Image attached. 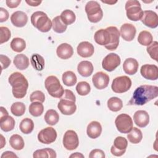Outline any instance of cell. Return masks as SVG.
Wrapping results in <instances>:
<instances>
[{"instance_id": "cell-1", "label": "cell", "mask_w": 158, "mask_h": 158, "mask_svg": "<svg viewBox=\"0 0 158 158\" xmlns=\"http://www.w3.org/2000/svg\"><path fill=\"white\" fill-rule=\"evenodd\" d=\"M120 32L115 27H109L100 29L94 33V38L96 43L110 51L115 50L119 44Z\"/></svg>"}, {"instance_id": "cell-2", "label": "cell", "mask_w": 158, "mask_h": 158, "mask_svg": "<svg viewBox=\"0 0 158 158\" xmlns=\"http://www.w3.org/2000/svg\"><path fill=\"white\" fill-rule=\"evenodd\" d=\"M158 96V87L143 85L138 87L128 104L129 105L143 106Z\"/></svg>"}, {"instance_id": "cell-3", "label": "cell", "mask_w": 158, "mask_h": 158, "mask_svg": "<svg viewBox=\"0 0 158 158\" xmlns=\"http://www.w3.org/2000/svg\"><path fill=\"white\" fill-rule=\"evenodd\" d=\"M8 81L12 86L13 96L17 99H22L27 94L28 83L26 78L20 72L12 73L9 77Z\"/></svg>"}, {"instance_id": "cell-4", "label": "cell", "mask_w": 158, "mask_h": 158, "mask_svg": "<svg viewBox=\"0 0 158 158\" xmlns=\"http://www.w3.org/2000/svg\"><path fill=\"white\" fill-rule=\"evenodd\" d=\"M32 25L41 32L49 31L52 26V22L47 14L42 11H36L31 16Z\"/></svg>"}, {"instance_id": "cell-5", "label": "cell", "mask_w": 158, "mask_h": 158, "mask_svg": "<svg viewBox=\"0 0 158 158\" xmlns=\"http://www.w3.org/2000/svg\"><path fill=\"white\" fill-rule=\"evenodd\" d=\"M44 85L48 93L51 96L56 98H60L62 96L64 89L56 76L48 77L45 80Z\"/></svg>"}, {"instance_id": "cell-6", "label": "cell", "mask_w": 158, "mask_h": 158, "mask_svg": "<svg viewBox=\"0 0 158 158\" xmlns=\"http://www.w3.org/2000/svg\"><path fill=\"white\" fill-rule=\"evenodd\" d=\"M85 9L87 14L88 19L92 23L99 22L103 17L102 10L97 1H88L85 6Z\"/></svg>"}, {"instance_id": "cell-7", "label": "cell", "mask_w": 158, "mask_h": 158, "mask_svg": "<svg viewBox=\"0 0 158 158\" xmlns=\"http://www.w3.org/2000/svg\"><path fill=\"white\" fill-rule=\"evenodd\" d=\"M125 10L127 18L132 21L139 20L143 14L141 4L136 0L127 1L125 4Z\"/></svg>"}, {"instance_id": "cell-8", "label": "cell", "mask_w": 158, "mask_h": 158, "mask_svg": "<svg viewBox=\"0 0 158 158\" xmlns=\"http://www.w3.org/2000/svg\"><path fill=\"white\" fill-rule=\"evenodd\" d=\"M118 131L122 133H128L133 127L132 118L127 114L118 115L115 120Z\"/></svg>"}, {"instance_id": "cell-9", "label": "cell", "mask_w": 158, "mask_h": 158, "mask_svg": "<svg viewBox=\"0 0 158 158\" xmlns=\"http://www.w3.org/2000/svg\"><path fill=\"white\" fill-rule=\"evenodd\" d=\"M131 86V80L127 76H120L114 79L111 88L116 93H123L127 92Z\"/></svg>"}, {"instance_id": "cell-10", "label": "cell", "mask_w": 158, "mask_h": 158, "mask_svg": "<svg viewBox=\"0 0 158 158\" xmlns=\"http://www.w3.org/2000/svg\"><path fill=\"white\" fill-rule=\"evenodd\" d=\"M79 144V139L77 133L73 130H67L63 138V145L64 148L69 151L77 148Z\"/></svg>"}, {"instance_id": "cell-11", "label": "cell", "mask_w": 158, "mask_h": 158, "mask_svg": "<svg viewBox=\"0 0 158 158\" xmlns=\"http://www.w3.org/2000/svg\"><path fill=\"white\" fill-rule=\"evenodd\" d=\"M121 62L120 57L115 53H110L102 61V68L108 72L114 70Z\"/></svg>"}, {"instance_id": "cell-12", "label": "cell", "mask_w": 158, "mask_h": 158, "mask_svg": "<svg viewBox=\"0 0 158 158\" xmlns=\"http://www.w3.org/2000/svg\"><path fill=\"white\" fill-rule=\"evenodd\" d=\"M57 132L52 127H46L41 130L38 135V141L43 144H51L56 141Z\"/></svg>"}, {"instance_id": "cell-13", "label": "cell", "mask_w": 158, "mask_h": 158, "mask_svg": "<svg viewBox=\"0 0 158 158\" xmlns=\"http://www.w3.org/2000/svg\"><path fill=\"white\" fill-rule=\"evenodd\" d=\"M128 141L122 136H117L114 141V144L110 148L111 153L115 156H121L126 151Z\"/></svg>"}, {"instance_id": "cell-14", "label": "cell", "mask_w": 158, "mask_h": 158, "mask_svg": "<svg viewBox=\"0 0 158 158\" xmlns=\"http://www.w3.org/2000/svg\"><path fill=\"white\" fill-rule=\"evenodd\" d=\"M57 107L60 112L66 115H70L74 114L77 109L75 102L65 98H60Z\"/></svg>"}, {"instance_id": "cell-15", "label": "cell", "mask_w": 158, "mask_h": 158, "mask_svg": "<svg viewBox=\"0 0 158 158\" xmlns=\"http://www.w3.org/2000/svg\"><path fill=\"white\" fill-rule=\"evenodd\" d=\"M140 20L144 25L151 28H155L158 25L157 14L152 10L143 11V16Z\"/></svg>"}, {"instance_id": "cell-16", "label": "cell", "mask_w": 158, "mask_h": 158, "mask_svg": "<svg viewBox=\"0 0 158 158\" xmlns=\"http://www.w3.org/2000/svg\"><path fill=\"white\" fill-rule=\"evenodd\" d=\"M140 73L145 79L156 80L158 78V67L153 64H144L141 66Z\"/></svg>"}, {"instance_id": "cell-17", "label": "cell", "mask_w": 158, "mask_h": 158, "mask_svg": "<svg viewBox=\"0 0 158 158\" xmlns=\"http://www.w3.org/2000/svg\"><path fill=\"white\" fill-rule=\"evenodd\" d=\"M92 81L96 88L98 89H102L108 86L109 77L106 73L98 72L93 76Z\"/></svg>"}, {"instance_id": "cell-18", "label": "cell", "mask_w": 158, "mask_h": 158, "mask_svg": "<svg viewBox=\"0 0 158 158\" xmlns=\"http://www.w3.org/2000/svg\"><path fill=\"white\" fill-rule=\"evenodd\" d=\"M136 32V30L133 25L126 23L121 26L120 35L124 40L131 41L135 38Z\"/></svg>"}, {"instance_id": "cell-19", "label": "cell", "mask_w": 158, "mask_h": 158, "mask_svg": "<svg viewBox=\"0 0 158 158\" xmlns=\"http://www.w3.org/2000/svg\"><path fill=\"white\" fill-rule=\"evenodd\" d=\"M10 20L14 26L17 27H23L28 22V16L24 12L17 10L11 15Z\"/></svg>"}, {"instance_id": "cell-20", "label": "cell", "mask_w": 158, "mask_h": 158, "mask_svg": "<svg viewBox=\"0 0 158 158\" xmlns=\"http://www.w3.org/2000/svg\"><path fill=\"white\" fill-rule=\"evenodd\" d=\"M77 50L78 54L82 57H91L94 52L93 45L88 41H83L79 43Z\"/></svg>"}, {"instance_id": "cell-21", "label": "cell", "mask_w": 158, "mask_h": 158, "mask_svg": "<svg viewBox=\"0 0 158 158\" xmlns=\"http://www.w3.org/2000/svg\"><path fill=\"white\" fill-rule=\"evenodd\" d=\"M133 120L135 123L141 128L146 127L149 122V115L148 113L143 110H139L133 115Z\"/></svg>"}, {"instance_id": "cell-22", "label": "cell", "mask_w": 158, "mask_h": 158, "mask_svg": "<svg viewBox=\"0 0 158 158\" xmlns=\"http://www.w3.org/2000/svg\"><path fill=\"white\" fill-rule=\"evenodd\" d=\"M57 56L62 59L70 58L73 54V49L71 45L68 43H62L58 46L56 49Z\"/></svg>"}, {"instance_id": "cell-23", "label": "cell", "mask_w": 158, "mask_h": 158, "mask_svg": "<svg viewBox=\"0 0 158 158\" xmlns=\"http://www.w3.org/2000/svg\"><path fill=\"white\" fill-rule=\"evenodd\" d=\"M102 132V127L99 122L97 121H92L90 122L86 129L87 135L92 139H96L99 137Z\"/></svg>"}, {"instance_id": "cell-24", "label": "cell", "mask_w": 158, "mask_h": 158, "mask_svg": "<svg viewBox=\"0 0 158 158\" xmlns=\"http://www.w3.org/2000/svg\"><path fill=\"white\" fill-rule=\"evenodd\" d=\"M138 66V62L135 59L128 58L125 59L123 64V69L125 73L132 75L137 72Z\"/></svg>"}, {"instance_id": "cell-25", "label": "cell", "mask_w": 158, "mask_h": 158, "mask_svg": "<svg viewBox=\"0 0 158 158\" xmlns=\"http://www.w3.org/2000/svg\"><path fill=\"white\" fill-rule=\"evenodd\" d=\"M77 70L79 74L82 77H88L90 76L93 72V65L91 62L83 60L78 64Z\"/></svg>"}, {"instance_id": "cell-26", "label": "cell", "mask_w": 158, "mask_h": 158, "mask_svg": "<svg viewBox=\"0 0 158 158\" xmlns=\"http://www.w3.org/2000/svg\"><path fill=\"white\" fill-rule=\"evenodd\" d=\"M13 62L16 68L20 70H25L29 66V59L27 56L23 54L16 55L14 59Z\"/></svg>"}, {"instance_id": "cell-27", "label": "cell", "mask_w": 158, "mask_h": 158, "mask_svg": "<svg viewBox=\"0 0 158 158\" xmlns=\"http://www.w3.org/2000/svg\"><path fill=\"white\" fill-rule=\"evenodd\" d=\"M15 123V120L11 116L7 115L0 118L1 129L5 132H8L12 130L14 128Z\"/></svg>"}, {"instance_id": "cell-28", "label": "cell", "mask_w": 158, "mask_h": 158, "mask_svg": "<svg viewBox=\"0 0 158 158\" xmlns=\"http://www.w3.org/2000/svg\"><path fill=\"white\" fill-rule=\"evenodd\" d=\"M33 157L34 158H56L57 157L56 151L51 148H44L38 149L33 152Z\"/></svg>"}, {"instance_id": "cell-29", "label": "cell", "mask_w": 158, "mask_h": 158, "mask_svg": "<svg viewBox=\"0 0 158 158\" xmlns=\"http://www.w3.org/2000/svg\"><path fill=\"white\" fill-rule=\"evenodd\" d=\"M30 62L33 67L36 70L41 71L44 67V59L38 54H33L31 57Z\"/></svg>"}, {"instance_id": "cell-30", "label": "cell", "mask_w": 158, "mask_h": 158, "mask_svg": "<svg viewBox=\"0 0 158 158\" xmlns=\"http://www.w3.org/2000/svg\"><path fill=\"white\" fill-rule=\"evenodd\" d=\"M10 146L15 150H22L24 148V141L21 136L17 134L12 135L9 139Z\"/></svg>"}, {"instance_id": "cell-31", "label": "cell", "mask_w": 158, "mask_h": 158, "mask_svg": "<svg viewBox=\"0 0 158 158\" xmlns=\"http://www.w3.org/2000/svg\"><path fill=\"white\" fill-rule=\"evenodd\" d=\"M44 118L47 124L52 126L59 122V115L56 110L54 109H49L46 112Z\"/></svg>"}, {"instance_id": "cell-32", "label": "cell", "mask_w": 158, "mask_h": 158, "mask_svg": "<svg viewBox=\"0 0 158 158\" xmlns=\"http://www.w3.org/2000/svg\"><path fill=\"white\" fill-rule=\"evenodd\" d=\"M127 138L130 143L133 144H138L143 138L142 132L139 128L133 127L131 130L127 135Z\"/></svg>"}, {"instance_id": "cell-33", "label": "cell", "mask_w": 158, "mask_h": 158, "mask_svg": "<svg viewBox=\"0 0 158 158\" xmlns=\"http://www.w3.org/2000/svg\"><path fill=\"white\" fill-rule=\"evenodd\" d=\"M60 19L62 22L66 25L67 26L69 25L72 24L76 19V16L75 13L69 9L64 10L60 15Z\"/></svg>"}, {"instance_id": "cell-34", "label": "cell", "mask_w": 158, "mask_h": 158, "mask_svg": "<svg viewBox=\"0 0 158 158\" xmlns=\"http://www.w3.org/2000/svg\"><path fill=\"white\" fill-rule=\"evenodd\" d=\"M152 41L153 36L152 34L148 31L143 30L141 31L138 35V41L141 45L148 46L152 43Z\"/></svg>"}, {"instance_id": "cell-35", "label": "cell", "mask_w": 158, "mask_h": 158, "mask_svg": "<svg viewBox=\"0 0 158 158\" xmlns=\"http://www.w3.org/2000/svg\"><path fill=\"white\" fill-rule=\"evenodd\" d=\"M19 128L23 133L30 134L33 130L34 123L30 118H25L21 121Z\"/></svg>"}, {"instance_id": "cell-36", "label": "cell", "mask_w": 158, "mask_h": 158, "mask_svg": "<svg viewBox=\"0 0 158 158\" xmlns=\"http://www.w3.org/2000/svg\"><path fill=\"white\" fill-rule=\"evenodd\" d=\"M64 84L67 86H72L76 84L77 78L76 75L72 71L65 72L62 77Z\"/></svg>"}, {"instance_id": "cell-37", "label": "cell", "mask_w": 158, "mask_h": 158, "mask_svg": "<svg viewBox=\"0 0 158 158\" xmlns=\"http://www.w3.org/2000/svg\"><path fill=\"white\" fill-rule=\"evenodd\" d=\"M26 48V43L24 40L20 38H14L10 42V48L12 51L20 52Z\"/></svg>"}, {"instance_id": "cell-38", "label": "cell", "mask_w": 158, "mask_h": 158, "mask_svg": "<svg viewBox=\"0 0 158 158\" xmlns=\"http://www.w3.org/2000/svg\"><path fill=\"white\" fill-rule=\"evenodd\" d=\"M107 107L111 111L118 112L123 107L122 101L117 97H112L107 101Z\"/></svg>"}, {"instance_id": "cell-39", "label": "cell", "mask_w": 158, "mask_h": 158, "mask_svg": "<svg viewBox=\"0 0 158 158\" xmlns=\"http://www.w3.org/2000/svg\"><path fill=\"white\" fill-rule=\"evenodd\" d=\"M44 111V106L41 102H33L29 106V112L34 117L40 116Z\"/></svg>"}, {"instance_id": "cell-40", "label": "cell", "mask_w": 158, "mask_h": 158, "mask_svg": "<svg viewBox=\"0 0 158 158\" xmlns=\"http://www.w3.org/2000/svg\"><path fill=\"white\" fill-rule=\"evenodd\" d=\"M52 29L57 33H62L65 31L67 26L65 25L61 20L60 16L55 17L52 21Z\"/></svg>"}, {"instance_id": "cell-41", "label": "cell", "mask_w": 158, "mask_h": 158, "mask_svg": "<svg viewBox=\"0 0 158 158\" xmlns=\"http://www.w3.org/2000/svg\"><path fill=\"white\" fill-rule=\"evenodd\" d=\"M10 111L15 116H22L25 114V106L23 102H14L10 107Z\"/></svg>"}, {"instance_id": "cell-42", "label": "cell", "mask_w": 158, "mask_h": 158, "mask_svg": "<svg viewBox=\"0 0 158 158\" xmlns=\"http://www.w3.org/2000/svg\"><path fill=\"white\" fill-rule=\"evenodd\" d=\"M76 90L80 96H86L91 91V87L86 81H80L76 86Z\"/></svg>"}, {"instance_id": "cell-43", "label": "cell", "mask_w": 158, "mask_h": 158, "mask_svg": "<svg viewBox=\"0 0 158 158\" xmlns=\"http://www.w3.org/2000/svg\"><path fill=\"white\" fill-rule=\"evenodd\" d=\"M157 49H158V43L157 41H154L147 48V52L149 54L150 57L157 61Z\"/></svg>"}, {"instance_id": "cell-44", "label": "cell", "mask_w": 158, "mask_h": 158, "mask_svg": "<svg viewBox=\"0 0 158 158\" xmlns=\"http://www.w3.org/2000/svg\"><path fill=\"white\" fill-rule=\"evenodd\" d=\"M30 100L31 102H40L43 103L45 100V95L44 94L39 90H36L33 91L30 97Z\"/></svg>"}, {"instance_id": "cell-45", "label": "cell", "mask_w": 158, "mask_h": 158, "mask_svg": "<svg viewBox=\"0 0 158 158\" xmlns=\"http://www.w3.org/2000/svg\"><path fill=\"white\" fill-rule=\"evenodd\" d=\"M0 34H1V38H0V43L2 44L5 42L9 41L10 38L11 33L9 29L6 27H0Z\"/></svg>"}, {"instance_id": "cell-46", "label": "cell", "mask_w": 158, "mask_h": 158, "mask_svg": "<svg viewBox=\"0 0 158 158\" xmlns=\"http://www.w3.org/2000/svg\"><path fill=\"white\" fill-rule=\"evenodd\" d=\"M106 157L103 151L99 149H94L92 150L89 155L90 158H104Z\"/></svg>"}, {"instance_id": "cell-47", "label": "cell", "mask_w": 158, "mask_h": 158, "mask_svg": "<svg viewBox=\"0 0 158 158\" xmlns=\"http://www.w3.org/2000/svg\"><path fill=\"white\" fill-rule=\"evenodd\" d=\"M0 60L2 70L7 69L10 64V60L9 59V58L7 56H4L3 54L0 55Z\"/></svg>"}, {"instance_id": "cell-48", "label": "cell", "mask_w": 158, "mask_h": 158, "mask_svg": "<svg viewBox=\"0 0 158 158\" xmlns=\"http://www.w3.org/2000/svg\"><path fill=\"white\" fill-rule=\"evenodd\" d=\"M60 98H65V99H70V100H72V101H73L75 102L76 101V98H75V94L70 89H64V94H63L62 96Z\"/></svg>"}, {"instance_id": "cell-49", "label": "cell", "mask_w": 158, "mask_h": 158, "mask_svg": "<svg viewBox=\"0 0 158 158\" xmlns=\"http://www.w3.org/2000/svg\"><path fill=\"white\" fill-rule=\"evenodd\" d=\"M9 12L6 9L3 7L0 8V22L6 21L9 18Z\"/></svg>"}, {"instance_id": "cell-50", "label": "cell", "mask_w": 158, "mask_h": 158, "mask_svg": "<svg viewBox=\"0 0 158 158\" xmlns=\"http://www.w3.org/2000/svg\"><path fill=\"white\" fill-rule=\"evenodd\" d=\"M21 0H7L6 1V4L9 8H15L19 6Z\"/></svg>"}, {"instance_id": "cell-51", "label": "cell", "mask_w": 158, "mask_h": 158, "mask_svg": "<svg viewBox=\"0 0 158 158\" xmlns=\"http://www.w3.org/2000/svg\"><path fill=\"white\" fill-rule=\"evenodd\" d=\"M3 157H17V156L12 151H6L1 155V158Z\"/></svg>"}, {"instance_id": "cell-52", "label": "cell", "mask_w": 158, "mask_h": 158, "mask_svg": "<svg viewBox=\"0 0 158 158\" xmlns=\"http://www.w3.org/2000/svg\"><path fill=\"white\" fill-rule=\"evenodd\" d=\"M25 2L29 5V6H39L41 3V1H27L26 0Z\"/></svg>"}, {"instance_id": "cell-53", "label": "cell", "mask_w": 158, "mask_h": 158, "mask_svg": "<svg viewBox=\"0 0 158 158\" xmlns=\"http://www.w3.org/2000/svg\"><path fill=\"white\" fill-rule=\"evenodd\" d=\"M0 110H1V115H0V118H2V117H5V116L9 115L7 110H6L4 107H3L1 106V107H0Z\"/></svg>"}, {"instance_id": "cell-54", "label": "cell", "mask_w": 158, "mask_h": 158, "mask_svg": "<svg viewBox=\"0 0 158 158\" xmlns=\"http://www.w3.org/2000/svg\"><path fill=\"white\" fill-rule=\"evenodd\" d=\"M70 157H84V156L80 152H75L70 156Z\"/></svg>"}]
</instances>
